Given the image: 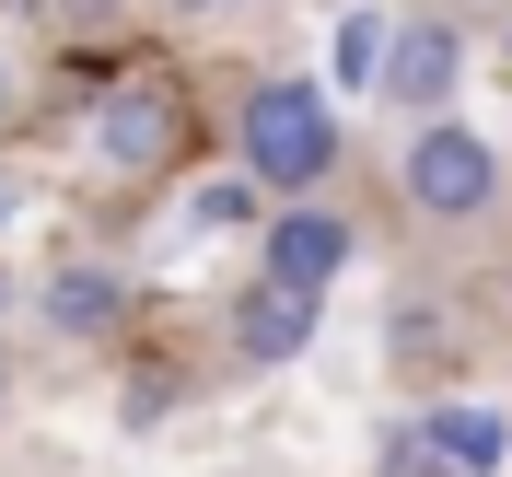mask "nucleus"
<instances>
[{"instance_id": "f257e3e1", "label": "nucleus", "mask_w": 512, "mask_h": 477, "mask_svg": "<svg viewBox=\"0 0 512 477\" xmlns=\"http://www.w3.org/2000/svg\"><path fill=\"white\" fill-rule=\"evenodd\" d=\"M233 152H245V187L268 198H315L326 175H338V105H326V82H256L245 117H233Z\"/></svg>"}, {"instance_id": "f03ea898", "label": "nucleus", "mask_w": 512, "mask_h": 477, "mask_svg": "<svg viewBox=\"0 0 512 477\" xmlns=\"http://www.w3.org/2000/svg\"><path fill=\"white\" fill-rule=\"evenodd\" d=\"M396 198H408L431 233H466L501 210V152H489L466 117H419L408 152H396Z\"/></svg>"}, {"instance_id": "7ed1b4c3", "label": "nucleus", "mask_w": 512, "mask_h": 477, "mask_svg": "<svg viewBox=\"0 0 512 477\" xmlns=\"http://www.w3.org/2000/svg\"><path fill=\"white\" fill-rule=\"evenodd\" d=\"M454 82H466V24H454V12H396L373 94L419 128V117H443V105H454Z\"/></svg>"}, {"instance_id": "20e7f679", "label": "nucleus", "mask_w": 512, "mask_h": 477, "mask_svg": "<svg viewBox=\"0 0 512 477\" xmlns=\"http://www.w3.org/2000/svg\"><path fill=\"white\" fill-rule=\"evenodd\" d=\"M175 140H187L175 82H117V94L94 105V163H105V175H163Z\"/></svg>"}, {"instance_id": "39448f33", "label": "nucleus", "mask_w": 512, "mask_h": 477, "mask_svg": "<svg viewBox=\"0 0 512 477\" xmlns=\"http://www.w3.org/2000/svg\"><path fill=\"white\" fill-rule=\"evenodd\" d=\"M338 268H350V222L338 210H315V198H291V210H268V256H256V280H291V291H338Z\"/></svg>"}, {"instance_id": "423d86ee", "label": "nucleus", "mask_w": 512, "mask_h": 477, "mask_svg": "<svg viewBox=\"0 0 512 477\" xmlns=\"http://www.w3.org/2000/svg\"><path fill=\"white\" fill-rule=\"evenodd\" d=\"M303 338H315V291H291V280L233 291V361H291Z\"/></svg>"}, {"instance_id": "0eeeda50", "label": "nucleus", "mask_w": 512, "mask_h": 477, "mask_svg": "<svg viewBox=\"0 0 512 477\" xmlns=\"http://www.w3.org/2000/svg\"><path fill=\"white\" fill-rule=\"evenodd\" d=\"M35 315L59 326V338H117V326H128V280H117V268H82V256H70L59 280L35 291Z\"/></svg>"}, {"instance_id": "6e6552de", "label": "nucleus", "mask_w": 512, "mask_h": 477, "mask_svg": "<svg viewBox=\"0 0 512 477\" xmlns=\"http://www.w3.org/2000/svg\"><path fill=\"white\" fill-rule=\"evenodd\" d=\"M419 431H431V454H443L454 477H501V454H512V419L501 408H419Z\"/></svg>"}, {"instance_id": "1a4fd4ad", "label": "nucleus", "mask_w": 512, "mask_h": 477, "mask_svg": "<svg viewBox=\"0 0 512 477\" xmlns=\"http://www.w3.org/2000/svg\"><path fill=\"white\" fill-rule=\"evenodd\" d=\"M384 35H396V12H350V24H338V82H361V94H373Z\"/></svg>"}, {"instance_id": "9d476101", "label": "nucleus", "mask_w": 512, "mask_h": 477, "mask_svg": "<svg viewBox=\"0 0 512 477\" xmlns=\"http://www.w3.org/2000/svg\"><path fill=\"white\" fill-rule=\"evenodd\" d=\"M384 477H454V466H443V454H431V431H419V419H408V431L384 443Z\"/></svg>"}, {"instance_id": "9b49d317", "label": "nucleus", "mask_w": 512, "mask_h": 477, "mask_svg": "<svg viewBox=\"0 0 512 477\" xmlns=\"http://www.w3.org/2000/svg\"><path fill=\"white\" fill-rule=\"evenodd\" d=\"M163 12H210V0H163Z\"/></svg>"}, {"instance_id": "f8f14e48", "label": "nucleus", "mask_w": 512, "mask_h": 477, "mask_svg": "<svg viewBox=\"0 0 512 477\" xmlns=\"http://www.w3.org/2000/svg\"><path fill=\"white\" fill-rule=\"evenodd\" d=\"M0 94H12V59H0Z\"/></svg>"}, {"instance_id": "ddd939ff", "label": "nucleus", "mask_w": 512, "mask_h": 477, "mask_svg": "<svg viewBox=\"0 0 512 477\" xmlns=\"http://www.w3.org/2000/svg\"><path fill=\"white\" fill-rule=\"evenodd\" d=\"M0 315H12V280H0Z\"/></svg>"}, {"instance_id": "4468645a", "label": "nucleus", "mask_w": 512, "mask_h": 477, "mask_svg": "<svg viewBox=\"0 0 512 477\" xmlns=\"http://www.w3.org/2000/svg\"><path fill=\"white\" fill-rule=\"evenodd\" d=\"M0 210H12V187H0Z\"/></svg>"}, {"instance_id": "2eb2a0df", "label": "nucleus", "mask_w": 512, "mask_h": 477, "mask_svg": "<svg viewBox=\"0 0 512 477\" xmlns=\"http://www.w3.org/2000/svg\"><path fill=\"white\" fill-rule=\"evenodd\" d=\"M0 384H12V373H0Z\"/></svg>"}, {"instance_id": "dca6fc26", "label": "nucleus", "mask_w": 512, "mask_h": 477, "mask_svg": "<svg viewBox=\"0 0 512 477\" xmlns=\"http://www.w3.org/2000/svg\"><path fill=\"white\" fill-rule=\"evenodd\" d=\"M501 47H512V35H501Z\"/></svg>"}]
</instances>
